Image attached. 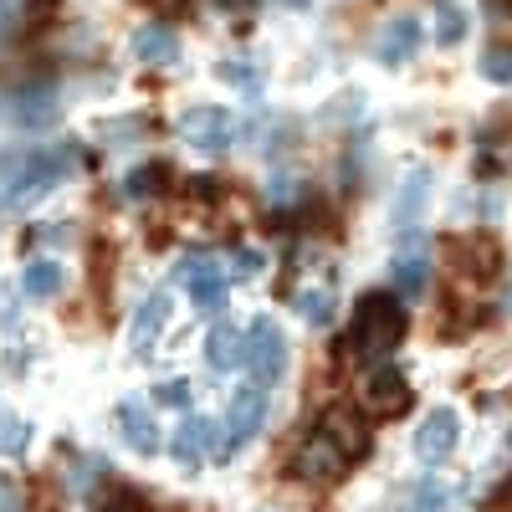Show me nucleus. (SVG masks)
I'll use <instances>...</instances> for the list:
<instances>
[{
  "label": "nucleus",
  "instance_id": "obj_1",
  "mask_svg": "<svg viewBox=\"0 0 512 512\" xmlns=\"http://www.w3.org/2000/svg\"><path fill=\"white\" fill-rule=\"evenodd\" d=\"M77 164V149L67 144H16L0 154V205L6 210H21L31 200H41L52 185H62Z\"/></svg>",
  "mask_w": 512,
  "mask_h": 512
},
{
  "label": "nucleus",
  "instance_id": "obj_2",
  "mask_svg": "<svg viewBox=\"0 0 512 512\" xmlns=\"http://www.w3.org/2000/svg\"><path fill=\"white\" fill-rule=\"evenodd\" d=\"M410 318L400 308V297L395 292H369L364 303L354 308V328H349V349L359 359H390L400 349V338H405Z\"/></svg>",
  "mask_w": 512,
  "mask_h": 512
},
{
  "label": "nucleus",
  "instance_id": "obj_3",
  "mask_svg": "<svg viewBox=\"0 0 512 512\" xmlns=\"http://www.w3.org/2000/svg\"><path fill=\"white\" fill-rule=\"evenodd\" d=\"M262 420H267V384L251 379L231 395V415H226V431H221V461L246 451L256 441V431H262Z\"/></svg>",
  "mask_w": 512,
  "mask_h": 512
},
{
  "label": "nucleus",
  "instance_id": "obj_4",
  "mask_svg": "<svg viewBox=\"0 0 512 512\" xmlns=\"http://www.w3.org/2000/svg\"><path fill=\"white\" fill-rule=\"evenodd\" d=\"M246 369L256 374V384H277L287 374V333L272 318H256L246 328Z\"/></svg>",
  "mask_w": 512,
  "mask_h": 512
},
{
  "label": "nucleus",
  "instance_id": "obj_5",
  "mask_svg": "<svg viewBox=\"0 0 512 512\" xmlns=\"http://www.w3.org/2000/svg\"><path fill=\"white\" fill-rule=\"evenodd\" d=\"M180 139L205 154H226L236 144V113L231 108H190L180 118Z\"/></svg>",
  "mask_w": 512,
  "mask_h": 512
},
{
  "label": "nucleus",
  "instance_id": "obj_6",
  "mask_svg": "<svg viewBox=\"0 0 512 512\" xmlns=\"http://www.w3.org/2000/svg\"><path fill=\"white\" fill-rule=\"evenodd\" d=\"M169 456H175L185 472H200L210 456H221V425L210 420V415H190V420H180L175 441H169Z\"/></svg>",
  "mask_w": 512,
  "mask_h": 512
},
{
  "label": "nucleus",
  "instance_id": "obj_7",
  "mask_svg": "<svg viewBox=\"0 0 512 512\" xmlns=\"http://www.w3.org/2000/svg\"><path fill=\"white\" fill-rule=\"evenodd\" d=\"M180 277H185V292H190L195 313L216 318V313L226 308V292H231V282H226V272H221L216 262H210V256H185Z\"/></svg>",
  "mask_w": 512,
  "mask_h": 512
},
{
  "label": "nucleus",
  "instance_id": "obj_8",
  "mask_svg": "<svg viewBox=\"0 0 512 512\" xmlns=\"http://www.w3.org/2000/svg\"><path fill=\"white\" fill-rule=\"evenodd\" d=\"M446 256H451V272L466 277V282H492L497 267H502V246L492 236H482V231L477 236H456L446 246Z\"/></svg>",
  "mask_w": 512,
  "mask_h": 512
},
{
  "label": "nucleus",
  "instance_id": "obj_9",
  "mask_svg": "<svg viewBox=\"0 0 512 512\" xmlns=\"http://www.w3.org/2000/svg\"><path fill=\"white\" fill-rule=\"evenodd\" d=\"M456 441H461V415L451 410V405H441V410H431L420 420V431H415V456L425 461V466H441L451 451H456Z\"/></svg>",
  "mask_w": 512,
  "mask_h": 512
},
{
  "label": "nucleus",
  "instance_id": "obj_10",
  "mask_svg": "<svg viewBox=\"0 0 512 512\" xmlns=\"http://www.w3.org/2000/svg\"><path fill=\"white\" fill-rule=\"evenodd\" d=\"M359 405H364L369 415H379V420L400 415V410L410 405V384H405V374H400V369H390V364H379V369L364 379Z\"/></svg>",
  "mask_w": 512,
  "mask_h": 512
},
{
  "label": "nucleus",
  "instance_id": "obj_11",
  "mask_svg": "<svg viewBox=\"0 0 512 512\" xmlns=\"http://www.w3.org/2000/svg\"><path fill=\"white\" fill-rule=\"evenodd\" d=\"M420 52V21L415 16H395L390 26L379 31V41H374V57L384 62V67H400V62H410Z\"/></svg>",
  "mask_w": 512,
  "mask_h": 512
},
{
  "label": "nucleus",
  "instance_id": "obj_12",
  "mask_svg": "<svg viewBox=\"0 0 512 512\" xmlns=\"http://www.w3.org/2000/svg\"><path fill=\"white\" fill-rule=\"evenodd\" d=\"M344 451H338L323 431L303 446V456H297V477H308V482H338V477H344Z\"/></svg>",
  "mask_w": 512,
  "mask_h": 512
},
{
  "label": "nucleus",
  "instance_id": "obj_13",
  "mask_svg": "<svg viewBox=\"0 0 512 512\" xmlns=\"http://www.w3.org/2000/svg\"><path fill=\"white\" fill-rule=\"evenodd\" d=\"M425 200H431V175H425V169H410V180L400 190V205H395V226H400V241L405 246H415V236H420Z\"/></svg>",
  "mask_w": 512,
  "mask_h": 512
},
{
  "label": "nucleus",
  "instance_id": "obj_14",
  "mask_svg": "<svg viewBox=\"0 0 512 512\" xmlns=\"http://www.w3.org/2000/svg\"><path fill=\"white\" fill-rule=\"evenodd\" d=\"M169 328V292H149L139 313H134V328H128V338H134V354H149L159 344V333Z\"/></svg>",
  "mask_w": 512,
  "mask_h": 512
},
{
  "label": "nucleus",
  "instance_id": "obj_15",
  "mask_svg": "<svg viewBox=\"0 0 512 512\" xmlns=\"http://www.w3.org/2000/svg\"><path fill=\"white\" fill-rule=\"evenodd\" d=\"M205 359H210V369H221V374L241 369L246 364V328L216 323V328H210V338H205Z\"/></svg>",
  "mask_w": 512,
  "mask_h": 512
},
{
  "label": "nucleus",
  "instance_id": "obj_16",
  "mask_svg": "<svg viewBox=\"0 0 512 512\" xmlns=\"http://www.w3.org/2000/svg\"><path fill=\"white\" fill-rule=\"evenodd\" d=\"M134 57H139L144 67H169V62H180V36L169 31V26H159V21H149V26L134 31Z\"/></svg>",
  "mask_w": 512,
  "mask_h": 512
},
{
  "label": "nucleus",
  "instance_id": "obj_17",
  "mask_svg": "<svg viewBox=\"0 0 512 512\" xmlns=\"http://www.w3.org/2000/svg\"><path fill=\"white\" fill-rule=\"evenodd\" d=\"M118 431H123V441L134 446L139 456H154L159 451V425H154V410L149 405H118Z\"/></svg>",
  "mask_w": 512,
  "mask_h": 512
},
{
  "label": "nucleus",
  "instance_id": "obj_18",
  "mask_svg": "<svg viewBox=\"0 0 512 512\" xmlns=\"http://www.w3.org/2000/svg\"><path fill=\"white\" fill-rule=\"evenodd\" d=\"M16 108H0L11 123H21V128H47V123H57V93L52 88H31V93H16L11 98Z\"/></svg>",
  "mask_w": 512,
  "mask_h": 512
},
{
  "label": "nucleus",
  "instance_id": "obj_19",
  "mask_svg": "<svg viewBox=\"0 0 512 512\" xmlns=\"http://www.w3.org/2000/svg\"><path fill=\"white\" fill-rule=\"evenodd\" d=\"M323 436L344 451V461H354V456L369 451V425H364L354 410H333V415L323 420Z\"/></svg>",
  "mask_w": 512,
  "mask_h": 512
},
{
  "label": "nucleus",
  "instance_id": "obj_20",
  "mask_svg": "<svg viewBox=\"0 0 512 512\" xmlns=\"http://www.w3.org/2000/svg\"><path fill=\"white\" fill-rule=\"evenodd\" d=\"M395 282H400V297H420L425 287H431V256H425L420 246H400Z\"/></svg>",
  "mask_w": 512,
  "mask_h": 512
},
{
  "label": "nucleus",
  "instance_id": "obj_21",
  "mask_svg": "<svg viewBox=\"0 0 512 512\" xmlns=\"http://www.w3.org/2000/svg\"><path fill=\"white\" fill-rule=\"evenodd\" d=\"M62 282H67V272L52 262V256H31L26 272H21L26 297H57V292H62Z\"/></svg>",
  "mask_w": 512,
  "mask_h": 512
},
{
  "label": "nucleus",
  "instance_id": "obj_22",
  "mask_svg": "<svg viewBox=\"0 0 512 512\" xmlns=\"http://www.w3.org/2000/svg\"><path fill=\"white\" fill-rule=\"evenodd\" d=\"M164 180H169V164H139L134 175L123 180V200H149V195L164 190Z\"/></svg>",
  "mask_w": 512,
  "mask_h": 512
},
{
  "label": "nucleus",
  "instance_id": "obj_23",
  "mask_svg": "<svg viewBox=\"0 0 512 512\" xmlns=\"http://www.w3.org/2000/svg\"><path fill=\"white\" fill-rule=\"evenodd\" d=\"M31 446V425L11 410H0V456H21Z\"/></svg>",
  "mask_w": 512,
  "mask_h": 512
},
{
  "label": "nucleus",
  "instance_id": "obj_24",
  "mask_svg": "<svg viewBox=\"0 0 512 512\" xmlns=\"http://www.w3.org/2000/svg\"><path fill=\"white\" fill-rule=\"evenodd\" d=\"M297 313H303L313 328L333 323V292H328V287H308L303 297H297Z\"/></svg>",
  "mask_w": 512,
  "mask_h": 512
},
{
  "label": "nucleus",
  "instance_id": "obj_25",
  "mask_svg": "<svg viewBox=\"0 0 512 512\" xmlns=\"http://www.w3.org/2000/svg\"><path fill=\"white\" fill-rule=\"evenodd\" d=\"M195 400V384L190 379H164L154 384V410H190Z\"/></svg>",
  "mask_w": 512,
  "mask_h": 512
},
{
  "label": "nucleus",
  "instance_id": "obj_26",
  "mask_svg": "<svg viewBox=\"0 0 512 512\" xmlns=\"http://www.w3.org/2000/svg\"><path fill=\"white\" fill-rule=\"evenodd\" d=\"M446 502H451V492H446L436 477H425V482L410 492V512H446Z\"/></svg>",
  "mask_w": 512,
  "mask_h": 512
},
{
  "label": "nucleus",
  "instance_id": "obj_27",
  "mask_svg": "<svg viewBox=\"0 0 512 512\" xmlns=\"http://www.w3.org/2000/svg\"><path fill=\"white\" fill-rule=\"evenodd\" d=\"M221 77L231 82V88H246V93H256V88H262V72H256L246 57H231V62H221Z\"/></svg>",
  "mask_w": 512,
  "mask_h": 512
},
{
  "label": "nucleus",
  "instance_id": "obj_28",
  "mask_svg": "<svg viewBox=\"0 0 512 512\" xmlns=\"http://www.w3.org/2000/svg\"><path fill=\"white\" fill-rule=\"evenodd\" d=\"M482 77L497 82V88H507V82H512V47H492L482 57Z\"/></svg>",
  "mask_w": 512,
  "mask_h": 512
},
{
  "label": "nucleus",
  "instance_id": "obj_29",
  "mask_svg": "<svg viewBox=\"0 0 512 512\" xmlns=\"http://www.w3.org/2000/svg\"><path fill=\"white\" fill-rule=\"evenodd\" d=\"M461 36H466V11L446 6V11H441V26H436V41H441V47H456Z\"/></svg>",
  "mask_w": 512,
  "mask_h": 512
},
{
  "label": "nucleus",
  "instance_id": "obj_30",
  "mask_svg": "<svg viewBox=\"0 0 512 512\" xmlns=\"http://www.w3.org/2000/svg\"><path fill=\"white\" fill-rule=\"evenodd\" d=\"M103 512H149V507H144L139 492H113V497L103 502Z\"/></svg>",
  "mask_w": 512,
  "mask_h": 512
},
{
  "label": "nucleus",
  "instance_id": "obj_31",
  "mask_svg": "<svg viewBox=\"0 0 512 512\" xmlns=\"http://www.w3.org/2000/svg\"><path fill=\"white\" fill-rule=\"evenodd\" d=\"M236 277H262V251L241 246V251H236Z\"/></svg>",
  "mask_w": 512,
  "mask_h": 512
},
{
  "label": "nucleus",
  "instance_id": "obj_32",
  "mask_svg": "<svg viewBox=\"0 0 512 512\" xmlns=\"http://www.w3.org/2000/svg\"><path fill=\"white\" fill-rule=\"evenodd\" d=\"M16 507H21L16 487H11V482H0V512H16Z\"/></svg>",
  "mask_w": 512,
  "mask_h": 512
},
{
  "label": "nucleus",
  "instance_id": "obj_33",
  "mask_svg": "<svg viewBox=\"0 0 512 512\" xmlns=\"http://www.w3.org/2000/svg\"><path fill=\"white\" fill-rule=\"evenodd\" d=\"M277 6H292V11H303V6H308V0H277Z\"/></svg>",
  "mask_w": 512,
  "mask_h": 512
},
{
  "label": "nucleus",
  "instance_id": "obj_34",
  "mask_svg": "<svg viewBox=\"0 0 512 512\" xmlns=\"http://www.w3.org/2000/svg\"><path fill=\"white\" fill-rule=\"evenodd\" d=\"M507 313H512V297H507Z\"/></svg>",
  "mask_w": 512,
  "mask_h": 512
}]
</instances>
